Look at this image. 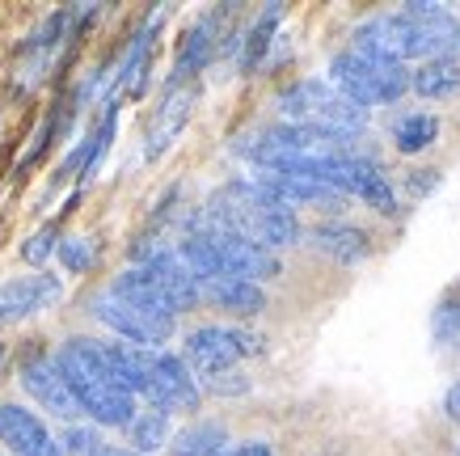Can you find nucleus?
Instances as JSON below:
<instances>
[{
    "label": "nucleus",
    "mask_w": 460,
    "mask_h": 456,
    "mask_svg": "<svg viewBox=\"0 0 460 456\" xmlns=\"http://www.w3.org/2000/svg\"><path fill=\"white\" fill-rule=\"evenodd\" d=\"M190 233H228L245 237L262 249H279L300 241V220H296V211L270 203L250 182H228L208 199V208L199 211Z\"/></svg>",
    "instance_id": "1"
},
{
    "label": "nucleus",
    "mask_w": 460,
    "mask_h": 456,
    "mask_svg": "<svg viewBox=\"0 0 460 456\" xmlns=\"http://www.w3.org/2000/svg\"><path fill=\"white\" fill-rule=\"evenodd\" d=\"M59 372L68 380L72 398L81 406V415H89L98 427H127L136 418V398L127 389L114 385L111 368H106V355H102V343L93 338H68L59 346Z\"/></svg>",
    "instance_id": "2"
},
{
    "label": "nucleus",
    "mask_w": 460,
    "mask_h": 456,
    "mask_svg": "<svg viewBox=\"0 0 460 456\" xmlns=\"http://www.w3.org/2000/svg\"><path fill=\"white\" fill-rule=\"evenodd\" d=\"M279 114L292 127H313L330 136L355 139L367 127V111L359 102L342 97L330 81H296L279 94Z\"/></svg>",
    "instance_id": "3"
},
{
    "label": "nucleus",
    "mask_w": 460,
    "mask_h": 456,
    "mask_svg": "<svg viewBox=\"0 0 460 456\" xmlns=\"http://www.w3.org/2000/svg\"><path fill=\"white\" fill-rule=\"evenodd\" d=\"M330 85L342 97L359 102L363 111H372V106H389L402 94H410V68H402V64H376V59H363L355 51H342L330 64Z\"/></svg>",
    "instance_id": "4"
},
{
    "label": "nucleus",
    "mask_w": 460,
    "mask_h": 456,
    "mask_svg": "<svg viewBox=\"0 0 460 456\" xmlns=\"http://www.w3.org/2000/svg\"><path fill=\"white\" fill-rule=\"evenodd\" d=\"M262 351V338H253L245 330H228V326H199L195 334H186V355L181 363L195 368L203 380L211 376L233 372L245 355H258Z\"/></svg>",
    "instance_id": "5"
},
{
    "label": "nucleus",
    "mask_w": 460,
    "mask_h": 456,
    "mask_svg": "<svg viewBox=\"0 0 460 456\" xmlns=\"http://www.w3.org/2000/svg\"><path fill=\"white\" fill-rule=\"evenodd\" d=\"M402 17L414 30V51L419 59H456L460 56V22L452 9L435 4V0H410Z\"/></svg>",
    "instance_id": "6"
},
{
    "label": "nucleus",
    "mask_w": 460,
    "mask_h": 456,
    "mask_svg": "<svg viewBox=\"0 0 460 456\" xmlns=\"http://www.w3.org/2000/svg\"><path fill=\"white\" fill-rule=\"evenodd\" d=\"M93 317H98L102 326H111L114 334H123L131 346H153V351L173 338V321H178V317H156V313H144V308H136V304L119 300L111 288L93 296Z\"/></svg>",
    "instance_id": "7"
},
{
    "label": "nucleus",
    "mask_w": 460,
    "mask_h": 456,
    "mask_svg": "<svg viewBox=\"0 0 460 456\" xmlns=\"http://www.w3.org/2000/svg\"><path fill=\"white\" fill-rule=\"evenodd\" d=\"M22 389H26L30 398L39 401L42 410H51L56 418H76L81 415V406H76V398H72L68 380H64V372H59V363L51 351H42V346H30L26 355H22Z\"/></svg>",
    "instance_id": "8"
},
{
    "label": "nucleus",
    "mask_w": 460,
    "mask_h": 456,
    "mask_svg": "<svg viewBox=\"0 0 460 456\" xmlns=\"http://www.w3.org/2000/svg\"><path fill=\"white\" fill-rule=\"evenodd\" d=\"M144 398L153 401L156 410H199V393L195 376L190 368L181 363V355H169V351H148V389H144Z\"/></svg>",
    "instance_id": "9"
},
{
    "label": "nucleus",
    "mask_w": 460,
    "mask_h": 456,
    "mask_svg": "<svg viewBox=\"0 0 460 456\" xmlns=\"http://www.w3.org/2000/svg\"><path fill=\"white\" fill-rule=\"evenodd\" d=\"M350 51L363 59H376V64H402V68H405V59H419L414 30H410V22L402 13H380V17L359 22Z\"/></svg>",
    "instance_id": "10"
},
{
    "label": "nucleus",
    "mask_w": 460,
    "mask_h": 456,
    "mask_svg": "<svg viewBox=\"0 0 460 456\" xmlns=\"http://www.w3.org/2000/svg\"><path fill=\"white\" fill-rule=\"evenodd\" d=\"M250 186H258L270 203H279V208H288V211L338 208V203H342V194L330 191L321 178H313V174H292V169H258L250 178Z\"/></svg>",
    "instance_id": "11"
},
{
    "label": "nucleus",
    "mask_w": 460,
    "mask_h": 456,
    "mask_svg": "<svg viewBox=\"0 0 460 456\" xmlns=\"http://www.w3.org/2000/svg\"><path fill=\"white\" fill-rule=\"evenodd\" d=\"M203 237H211V246H216L220 275L245 279V283H258V288H262L266 279L283 275L275 249H262V246H253V241H245V237H228V233H203Z\"/></svg>",
    "instance_id": "12"
},
{
    "label": "nucleus",
    "mask_w": 460,
    "mask_h": 456,
    "mask_svg": "<svg viewBox=\"0 0 460 456\" xmlns=\"http://www.w3.org/2000/svg\"><path fill=\"white\" fill-rule=\"evenodd\" d=\"M0 443L17 456H64L59 440L42 427V418L30 415L26 406H13V401L0 406Z\"/></svg>",
    "instance_id": "13"
},
{
    "label": "nucleus",
    "mask_w": 460,
    "mask_h": 456,
    "mask_svg": "<svg viewBox=\"0 0 460 456\" xmlns=\"http://www.w3.org/2000/svg\"><path fill=\"white\" fill-rule=\"evenodd\" d=\"M195 97H199L195 85L169 81L165 97H161V106H156V114H153V127H148V144H144V156H148V161H156V156L181 136V127H186L190 111H195Z\"/></svg>",
    "instance_id": "14"
},
{
    "label": "nucleus",
    "mask_w": 460,
    "mask_h": 456,
    "mask_svg": "<svg viewBox=\"0 0 460 456\" xmlns=\"http://www.w3.org/2000/svg\"><path fill=\"white\" fill-rule=\"evenodd\" d=\"M64 296V283L56 275H22L0 283V326L4 321H22L30 313H42Z\"/></svg>",
    "instance_id": "15"
},
{
    "label": "nucleus",
    "mask_w": 460,
    "mask_h": 456,
    "mask_svg": "<svg viewBox=\"0 0 460 456\" xmlns=\"http://www.w3.org/2000/svg\"><path fill=\"white\" fill-rule=\"evenodd\" d=\"M203 300H211L216 308L233 313V317H258L266 308V291L258 283H245V279H233V275H216L208 283H199Z\"/></svg>",
    "instance_id": "16"
},
{
    "label": "nucleus",
    "mask_w": 460,
    "mask_h": 456,
    "mask_svg": "<svg viewBox=\"0 0 460 456\" xmlns=\"http://www.w3.org/2000/svg\"><path fill=\"white\" fill-rule=\"evenodd\" d=\"M308 241H313L321 254H330L334 263H342V266L363 263V258L372 254L367 233H363V228H355V224H317V228L308 233Z\"/></svg>",
    "instance_id": "17"
},
{
    "label": "nucleus",
    "mask_w": 460,
    "mask_h": 456,
    "mask_svg": "<svg viewBox=\"0 0 460 456\" xmlns=\"http://www.w3.org/2000/svg\"><path fill=\"white\" fill-rule=\"evenodd\" d=\"M216 39H220V13H208L203 22H195L190 34L181 39L178 64H173V81H186V76H195L199 68H208V59L216 56Z\"/></svg>",
    "instance_id": "18"
},
{
    "label": "nucleus",
    "mask_w": 460,
    "mask_h": 456,
    "mask_svg": "<svg viewBox=\"0 0 460 456\" xmlns=\"http://www.w3.org/2000/svg\"><path fill=\"white\" fill-rule=\"evenodd\" d=\"M410 89L422 102H447L460 94V64L456 59H427L419 72H410Z\"/></svg>",
    "instance_id": "19"
},
{
    "label": "nucleus",
    "mask_w": 460,
    "mask_h": 456,
    "mask_svg": "<svg viewBox=\"0 0 460 456\" xmlns=\"http://www.w3.org/2000/svg\"><path fill=\"white\" fill-rule=\"evenodd\" d=\"M111 291L119 296V300H127V304H136V308H144V313H156V317H173V308L165 304V296L156 291V283L144 275L140 266L123 271V275L111 283Z\"/></svg>",
    "instance_id": "20"
},
{
    "label": "nucleus",
    "mask_w": 460,
    "mask_h": 456,
    "mask_svg": "<svg viewBox=\"0 0 460 456\" xmlns=\"http://www.w3.org/2000/svg\"><path fill=\"white\" fill-rule=\"evenodd\" d=\"M435 139H439V119L435 114H402L397 123H393V144H397V152H405V156H414V152L431 148Z\"/></svg>",
    "instance_id": "21"
},
{
    "label": "nucleus",
    "mask_w": 460,
    "mask_h": 456,
    "mask_svg": "<svg viewBox=\"0 0 460 456\" xmlns=\"http://www.w3.org/2000/svg\"><path fill=\"white\" fill-rule=\"evenodd\" d=\"M228 443V431L220 423H195L169 440V456H216Z\"/></svg>",
    "instance_id": "22"
},
{
    "label": "nucleus",
    "mask_w": 460,
    "mask_h": 456,
    "mask_svg": "<svg viewBox=\"0 0 460 456\" xmlns=\"http://www.w3.org/2000/svg\"><path fill=\"white\" fill-rule=\"evenodd\" d=\"M279 22H283V4H266L262 13H258V22H253L250 34H245V51H241V68L245 72H253L258 64H262L266 47H270V39H275Z\"/></svg>",
    "instance_id": "23"
},
{
    "label": "nucleus",
    "mask_w": 460,
    "mask_h": 456,
    "mask_svg": "<svg viewBox=\"0 0 460 456\" xmlns=\"http://www.w3.org/2000/svg\"><path fill=\"white\" fill-rule=\"evenodd\" d=\"M127 431H131V443H136V452H156L161 443H169V415L165 410H144V415H136L131 423H127Z\"/></svg>",
    "instance_id": "24"
},
{
    "label": "nucleus",
    "mask_w": 460,
    "mask_h": 456,
    "mask_svg": "<svg viewBox=\"0 0 460 456\" xmlns=\"http://www.w3.org/2000/svg\"><path fill=\"white\" fill-rule=\"evenodd\" d=\"M59 258H64L72 275H81V271L93 266V241L89 237H68V241H59Z\"/></svg>",
    "instance_id": "25"
},
{
    "label": "nucleus",
    "mask_w": 460,
    "mask_h": 456,
    "mask_svg": "<svg viewBox=\"0 0 460 456\" xmlns=\"http://www.w3.org/2000/svg\"><path fill=\"white\" fill-rule=\"evenodd\" d=\"M56 224H47V228H39V233L30 237L26 246H22V258H26L30 266H42L47 258H51V249H56Z\"/></svg>",
    "instance_id": "26"
},
{
    "label": "nucleus",
    "mask_w": 460,
    "mask_h": 456,
    "mask_svg": "<svg viewBox=\"0 0 460 456\" xmlns=\"http://www.w3.org/2000/svg\"><path fill=\"white\" fill-rule=\"evenodd\" d=\"M435 338L447 346L460 343V304H439V313H435Z\"/></svg>",
    "instance_id": "27"
},
{
    "label": "nucleus",
    "mask_w": 460,
    "mask_h": 456,
    "mask_svg": "<svg viewBox=\"0 0 460 456\" xmlns=\"http://www.w3.org/2000/svg\"><path fill=\"white\" fill-rule=\"evenodd\" d=\"M64 443H68V452H93V448H98V435H93V431H84V427H72L68 435H64Z\"/></svg>",
    "instance_id": "28"
},
{
    "label": "nucleus",
    "mask_w": 460,
    "mask_h": 456,
    "mask_svg": "<svg viewBox=\"0 0 460 456\" xmlns=\"http://www.w3.org/2000/svg\"><path fill=\"white\" fill-rule=\"evenodd\" d=\"M216 456H275L266 443H258V440H250V443H233V448H220Z\"/></svg>",
    "instance_id": "29"
},
{
    "label": "nucleus",
    "mask_w": 460,
    "mask_h": 456,
    "mask_svg": "<svg viewBox=\"0 0 460 456\" xmlns=\"http://www.w3.org/2000/svg\"><path fill=\"white\" fill-rule=\"evenodd\" d=\"M444 406H447V415H452V418H456V423H460V380H456V389L447 393V401H444Z\"/></svg>",
    "instance_id": "30"
},
{
    "label": "nucleus",
    "mask_w": 460,
    "mask_h": 456,
    "mask_svg": "<svg viewBox=\"0 0 460 456\" xmlns=\"http://www.w3.org/2000/svg\"><path fill=\"white\" fill-rule=\"evenodd\" d=\"M89 456H140V452H127V448H93Z\"/></svg>",
    "instance_id": "31"
},
{
    "label": "nucleus",
    "mask_w": 460,
    "mask_h": 456,
    "mask_svg": "<svg viewBox=\"0 0 460 456\" xmlns=\"http://www.w3.org/2000/svg\"><path fill=\"white\" fill-rule=\"evenodd\" d=\"M0 372H4V346H0Z\"/></svg>",
    "instance_id": "32"
},
{
    "label": "nucleus",
    "mask_w": 460,
    "mask_h": 456,
    "mask_svg": "<svg viewBox=\"0 0 460 456\" xmlns=\"http://www.w3.org/2000/svg\"><path fill=\"white\" fill-rule=\"evenodd\" d=\"M456 456H460V452H456Z\"/></svg>",
    "instance_id": "33"
}]
</instances>
